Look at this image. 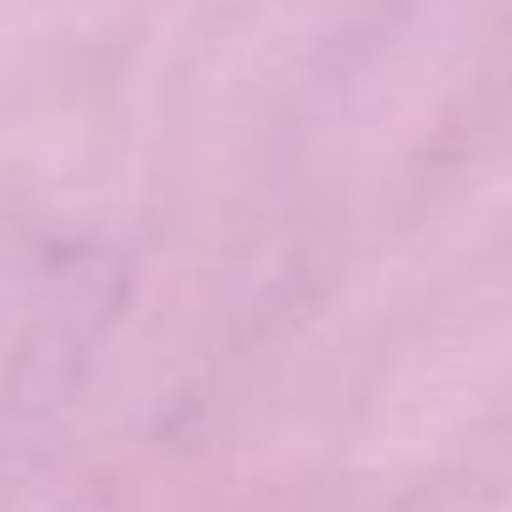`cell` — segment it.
I'll return each instance as SVG.
<instances>
[{
  "label": "cell",
  "instance_id": "1",
  "mask_svg": "<svg viewBox=\"0 0 512 512\" xmlns=\"http://www.w3.org/2000/svg\"><path fill=\"white\" fill-rule=\"evenodd\" d=\"M12 347V254H0V353Z\"/></svg>",
  "mask_w": 512,
  "mask_h": 512
}]
</instances>
